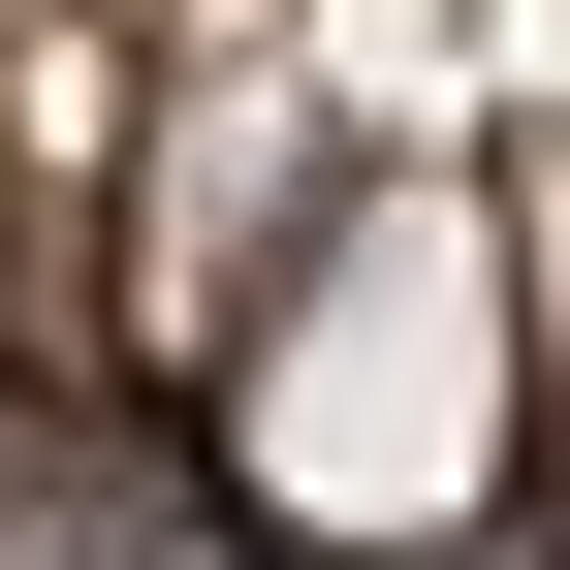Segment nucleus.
I'll return each mask as SVG.
<instances>
[{"label":"nucleus","mask_w":570,"mask_h":570,"mask_svg":"<svg viewBox=\"0 0 570 570\" xmlns=\"http://www.w3.org/2000/svg\"><path fill=\"white\" fill-rule=\"evenodd\" d=\"M508 475V223L475 190H348L317 285L254 317V508L285 539H444Z\"/></svg>","instance_id":"nucleus-1"}]
</instances>
